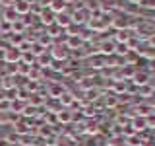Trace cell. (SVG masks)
Segmentation results:
<instances>
[{
	"label": "cell",
	"instance_id": "obj_25",
	"mask_svg": "<svg viewBox=\"0 0 155 146\" xmlns=\"http://www.w3.org/2000/svg\"><path fill=\"white\" fill-rule=\"evenodd\" d=\"M126 2H130V4H134V6H140V4H142V0H126Z\"/></svg>",
	"mask_w": 155,
	"mask_h": 146
},
{
	"label": "cell",
	"instance_id": "obj_22",
	"mask_svg": "<svg viewBox=\"0 0 155 146\" xmlns=\"http://www.w3.org/2000/svg\"><path fill=\"white\" fill-rule=\"evenodd\" d=\"M140 6L149 8V10H155V0H142V4H140Z\"/></svg>",
	"mask_w": 155,
	"mask_h": 146
},
{
	"label": "cell",
	"instance_id": "obj_11",
	"mask_svg": "<svg viewBox=\"0 0 155 146\" xmlns=\"http://www.w3.org/2000/svg\"><path fill=\"white\" fill-rule=\"evenodd\" d=\"M58 101H60V103L64 105V107H68V109H70V107H72V105L76 103V96L72 94V92L64 90V92H62L60 96H58Z\"/></svg>",
	"mask_w": 155,
	"mask_h": 146
},
{
	"label": "cell",
	"instance_id": "obj_3",
	"mask_svg": "<svg viewBox=\"0 0 155 146\" xmlns=\"http://www.w3.org/2000/svg\"><path fill=\"white\" fill-rule=\"evenodd\" d=\"M51 49H52V51H51V57H52V58H56L58 62L66 61L68 55H70V49H68L66 45H52Z\"/></svg>",
	"mask_w": 155,
	"mask_h": 146
},
{
	"label": "cell",
	"instance_id": "obj_27",
	"mask_svg": "<svg viewBox=\"0 0 155 146\" xmlns=\"http://www.w3.org/2000/svg\"><path fill=\"white\" fill-rule=\"evenodd\" d=\"M47 146H52V144H47Z\"/></svg>",
	"mask_w": 155,
	"mask_h": 146
},
{
	"label": "cell",
	"instance_id": "obj_19",
	"mask_svg": "<svg viewBox=\"0 0 155 146\" xmlns=\"http://www.w3.org/2000/svg\"><path fill=\"white\" fill-rule=\"evenodd\" d=\"M85 133H89V134H97V133H99V127H97L95 123H89V125H85Z\"/></svg>",
	"mask_w": 155,
	"mask_h": 146
},
{
	"label": "cell",
	"instance_id": "obj_16",
	"mask_svg": "<svg viewBox=\"0 0 155 146\" xmlns=\"http://www.w3.org/2000/svg\"><path fill=\"white\" fill-rule=\"evenodd\" d=\"M51 43H52V37L48 35V33H41V35H39V39H37V45H41L43 49H47Z\"/></svg>",
	"mask_w": 155,
	"mask_h": 146
},
{
	"label": "cell",
	"instance_id": "obj_26",
	"mask_svg": "<svg viewBox=\"0 0 155 146\" xmlns=\"http://www.w3.org/2000/svg\"><path fill=\"white\" fill-rule=\"evenodd\" d=\"M70 146H80V144H78V142H76V140H74V142H72V144H70Z\"/></svg>",
	"mask_w": 155,
	"mask_h": 146
},
{
	"label": "cell",
	"instance_id": "obj_2",
	"mask_svg": "<svg viewBox=\"0 0 155 146\" xmlns=\"http://www.w3.org/2000/svg\"><path fill=\"white\" fill-rule=\"evenodd\" d=\"M4 61H6V64H18L21 61V51L18 47H8L4 53Z\"/></svg>",
	"mask_w": 155,
	"mask_h": 146
},
{
	"label": "cell",
	"instance_id": "obj_21",
	"mask_svg": "<svg viewBox=\"0 0 155 146\" xmlns=\"http://www.w3.org/2000/svg\"><path fill=\"white\" fill-rule=\"evenodd\" d=\"M81 113H84L85 117H93V115H95L93 105H87V107H84V109H81Z\"/></svg>",
	"mask_w": 155,
	"mask_h": 146
},
{
	"label": "cell",
	"instance_id": "obj_23",
	"mask_svg": "<svg viewBox=\"0 0 155 146\" xmlns=\"http://www.w3.org/2000/svg\"><path fill=\"white\" fill-rule=\"evenodd\" d=\"M147 47L149 49H155V33H151V35L147 37Z\"/></svg>",
	"mask_w": 155,
	"mask_h": 146
},
{
	"label": "cell",
	"instance_id": "obj_17",
	"mask_svg": "<svg viewBox=\"0 0 155 146\" xmlns=\"http://www.w3.org/2000/svg\"><path fill=\"white\" fill-rule=\"evenodd\" d=\"M97 97H99V90H97V88H89V90H85V99L89 101V103L97 101Z\"/></svg>",
	"mask_w": 155,
	"mask_h": 146
},
{
	"label": "cell",
	"instance_id": "obj_7",
	"mask_svg": "<svg viewBox=\"0 0 155 146\" xmlns=\"http://www.w3.org/2000/svg\"><path fill=\"white\" fill-rule=\"evenodd\" d=\"M130 125H132L134 133H142V130H145V129L149 127V121H147V117H140V115H136V117H132Z\"/></svg>",
	"mask_w": 155,
	"mask_h": 146
},
{
	"label": "cell",
	"instance_id": "obj_4",
	"mask_svg": "<svg viewBox=\"0 0 155 146\" xmlns=\"http://www.w3.org/2000/svg\"><path fill=\"white\" fill-rule=\"evenodd\" d=\"M14 12L18 16H27L31 14V0H14Z\"/></svg>",
	"mask_w": 155,
	"mask_h": 146
},
{
	"label": "cell",
	"instance_id": "obj_13",
	"mask_svg": "<svg viewBox=\"0 0 155 146\" xmlns=\"http://www.w3.org/2000/svg\"><path fill=\"white\" fill-rule=\"evenodd\" d=\"M130 37H132V29H118L113 41H114V43H122V45H126V43L130 41Z\"/></svg>",
	"mask_w": 155,
	"mask_h": 146
},
{
	"label": "cell",
	"instance_id": "obj_12",
	"mask_svg": "<svg viewBox=\"0 0 155 146\" xmlns=\"http://www.w3.org/2000/svg\"><path fill=\"white\" fill-rule=\"evenodd\" d=\"M66 8H68V4H66V0H51V4H48V10H51L52 14H62V12H66Z\"/></svg>",
	"mask_w": 155,
	"mask_h": 146
},
{
	"label": "cell",
	"instance_id": "obj_24",
	"mask_svg": "<svg viewBox=\"0 0 155 146\" xmlns=\"http://www.w3.org/2000/svg\"><path fill=\"white\" fill-rule=\"evenodd\" d=\"M0 146H10V140L8 138H0Z\"/></svg>",
	"mask_w": 155,
	"mask_h": 146
},
{
	"label": "cell",
	"instance_id": "obj_18",
	"mask_svg": "<svg viewBox=\"0 0 155 146\" xmlns=\"http://www.w3.org/2000/svg\"><path fill=\"white\" fill-rule=\"evenodd\" d=\"M62 92H64V88H62L60 84H51V86H48V96H51V97H56V99H58V96H60L62 94Z\"/></svg>",
	"mask_w": 155,
	"mask_h": 146
},
{
	"label": "cell",
	"instance_id": "obj_14",
	"mask_svg": "<svg viewBox=\"0 0 155 146\" xmlns=\"http://www.w3.org/2000/svg\"><path fill=\"white\" fill-rule=\"evenodd\" d=\"M48 64H52V57H51V53H41V55H37L35 57V66L37 68H45Z\"/></svg>",
	"mask_w": 155,
	"mask_h": 146
},
{
	"label": "cell",
	"instance_id": "obj_20",
	"mask_svg": "<svg viewBox=\"0 0 155 146\" xmlns=\"http://www.w3.org/2000/svg\"><path fill=\"white\" fill-rule=\"evenodd\" d=\"M27 130H29L27 123H25V125H23V123H18V125H16V133H18V134H23V133H27Z\"/></svg>",
	"mask_w": 155,
	"mask_h": 146
},
{
	"label": "cell",
	"instance_id": "obj_9",
	"mask_svg": "<svg viewBox=\"0 0 155 146\" xmlns=\"http://www.w3.org/2000/svg\"><path fill=\"white\" fill-rule=\"evenodd\" d=\"M56 26L60 27V29H68V27H72V14H66V12H62V14H58L56 16Z\"/></svg>",
	"mask_w": 155,
	"mask_h": 146
},
{
	"label": "cell",
	"instance_id": "obj_1",
	"mask_svg": "<svg viewBox=\"0 0 155 146\" xmlns=\"http://www.w3.org/2000/svg\"><path fill=\"white\" fill-rule=\"evenodd\" d=\"M91 16H93V14H91L85 6H81V8H78L76 12L72 14V22L74 23H87L91 19Z\"/></svg>",
	"mask_w": 155,
	"mask_h": 146
},
{
	"label": "cell",
	"instance_id": "obj_5",
	"mask_svg": "<svg viewBox=\"0 0 155 146\" xmlns=\"http://www.w3.org/2000/svg\"><path fill=\"white\" fill-rule=\"evenodd\" d=\"M114 49H116V43L113 39H105L99 45V55L101 57H110V55H114Z\"/></svg>",
	"mask_w": 155,
	"mask_h": 146
},
{
	"label": "cell",
	"instance_id": "obj_10",
	"mask_svg": "<svg viewBox=\"0 0 155 146\" xmlns=\"http://www.w3.org/2000/svg\"><path fill=\"white\" fill-rule=\"evenodd\" d=\"M39 19H41L43 26H54V22H56V14H52L48 8H45L41 14H39Z\"/></svg>",
	"mask_w": 155,
	"mask_h": 146
},
{
	"label": "cell",
	"instance_id": "obj_8",
	"mask_svg": "<svg viewBox=\"0 0 155 146\" xmlns=\"http://www.w3.org/2000/svg\"><path fill=\"white\" fill-rule=\"evenodd\" d=\"M54 113H56V121L62 123V125H68V123L74 121V111L68 109V107H64V109H60V111H54Z\"/></svg>",
	"mask_w": 155,
	"mask_h": 146
},
{
	"label": "cell",
	"instance_id": "obj_6",
	"mask_svg": "<svg viewBox=\"0 0 155 146\" xmlns=\"http://www.w3.org/2000/svg\"><path fill=\"white\" fill-rule=\"evenodd\" d=\"M149 78H151V74H149L147 70H136V72H134V76H132V80H134V84H136V86L143 88V86H147V84H149Z\"/></svg>",
	"mask_w": 155,
	"mask_h": 146
},
{
	"label": "cell",
	"instance_id": "obj_15",
	"mask_svg": "<svg viewBox=\"0 0 155 146\" xmlns=\"http://www.w3.org/2000/svg\"><path fill=\"white\" fill-rule=\"evenodd\" d=\"M103 105L105 107H116V105H118V96H114V94L103 96Z\"/></svg>",
	"mask_w": 155,
	"mask_h": 146
}]
</instances>
